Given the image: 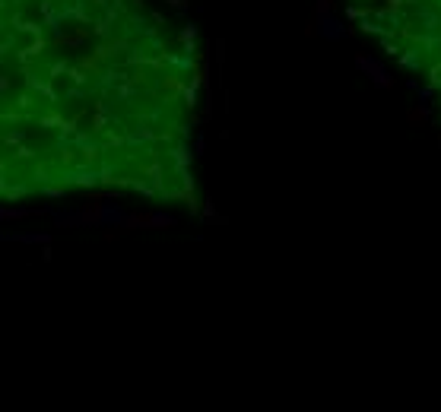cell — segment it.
Segmentation results:
<instances>
[{
    "instance_id": "cell-1",
    "label": "cell",
    "mask_w": 441,
    "mask_h": 412,
    "mask_svg": "<svg viewBox=\"0 0 441 412\" xmlns=\"http://www.w3.org/2000/svg\"><path fill=\"white\" fill-rule=\"evenodd\" d=\"M317 35H324V38H340L343 35V25L330 19V16H317Z\"/></svg>"
},
{
    "instance_id": "cell-2",
    "label": "cell",
    "mask_w": 441,
    "mask_h": 412,
    "mask_svg": "<svg viewBox=\"0 0 441 412\" xmlns=\"http://www.w3.org/2000/svg\"><path fill=\"white\" fill-rule=\"evenodd\" d=\"M330 7H333V0H317V16H327Z\"/></svg>"
},
{
    "instance_id": "cell-3",
    "label": "cell",
    "mask_w": 441,
    "mask_h": 412,
    "mask_svg": "<svg viewBox=\"0 0 441 412\" xmlns=\"http://www.w3.org/2000/svg\"><path fill=\"white\" fill-rule=\"evenodd\" d=\"M168 4H172L175 10H184V7H187V4H184V0H168Z\"/></svg>"
}]
</instances>
